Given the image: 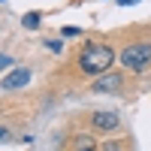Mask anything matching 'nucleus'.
I'll list each match as a JSON object with an SVG mask.
<instances>
[{
  "mask_svg": "<svg viewBox=\"0 0 151 151\" xmlns=\"http://www.w3.org/2000/svg\"><path fill=\"white\" fill-rule=\"evenodd\" d=\"M115 60H118V52H115L112 45L88 40V42L82 45V52H79V70H82L85 76H106Z\"/></svg>",
  "mask_w": 151,
  "mask_h": 151,
  "instance_id": "f257e3e1",
  "label": "nucleus"
},
{
  "mask_svg": "<svg viewBox=\"0 0 151 151\" xmlns=\"http://www.w3.org/2000/svg\"><path fill=\"white\" fill-rule=\"evenodd\" d=\"M40 24H42L40 12H27V15L21 18V27H24V30H36V27H40Z\"/></svg>",
  "mask_w": 151,
  "mask_h": 151,
  "instance_id": "0eeeda50",
  "label": "nucleus"
},
{
  "mask_svg": "<svg viewBox=\"0 0 151 151\" xmlns=\"http://www.w3.org/2000/svg\"><path fill=\"white\" fill-rule=\"evenodd\" d=\"M45 45H48V48H52V52H60V48H64V45H60L58 40H52V42H45Z\"/></svg>",
  "mask_w": 151,
  "mask_h": 151,
  "instance_id": "f8f14e48",
  "label": "nucleus"
},
{
  "mask_svg": "<svg viewBox=\"0 0 151 151\" xmlns=\"http://www.w3.org/2000/svg\"><path fill=\"white\" fill-rule=\"evenodd\" d=\"M118 64L130 73H142L151 67V42L148 40H139V42H130L118 52Z\"/></svg>",
  "mask_w": 151,
  "mask_h": 151,
  "instance_id": "f03ea898",
  "label": "nucleus"
},
{
  "mask_svg": "<svg viewBox=\"0 0 151 151\" xmlns=\"http://www.w3.org/2000/svg\"><path fill=\"white\" fill-rule=\"evenodd\" d=\"M121 127V115L118 112H112V109H97L91 112V130L100 133V136H109V133H115Z\"/></svg>",
  "mask_w": 151,
  "mask_h": 151,
  "instance_id": "7ed1b4c3",
  "label": "nucleus"
},
{
  "mask_svg": "<svg viewBox=\"0 0 151 151\" xmlns=\"http://www.w3.org/2000/svg\"><path fill=\"white\" fill-rule=\"evenodd\" d=\"M100 151H121L118 142H106V145H100Z\"/></svg>",
  "mask_w": 151,
  "mask_h": 151,
  "instance_id": "9b49d317",
  "label": "nucleus"
},
{
  "mask_svg": "<svg viewBox=\"0 0 151 151\" xmlns=\"http://www.w3.org/2000/svg\"><path fill=\"white\" fill-rule=\"evenodd\" d=\"M70 151H100V145H97L94 136H88V133H76L73 142H70Z\"/></svg>",
  "mask_w": 151,
  "mask_h": 151,
  "instance_id": "423d86ee",
  "label": "nucleus"
},
{
  "mask_svg": "<svg viewBox=\"0 0 151 151\" xmlns=\"http://www.w3.org/2000/svg\"><path fill=\"white\" fill-rule=\"evenodd\" d=\"M60 33H64V36H79L82 30H79V27H73V24H67V27H60Z\"/></svg>",
  "mask_w": 151,
  "mask_h": 151,
  "instance_id": "9d476101",
  "label": "nucleus"
},
{
  "mask_svg": "<svg viewBox=\"0 0 151 151\" xmlns=\"http://www.w3.org/2000/svg\"><path fill=\"white\" fill-rule=\"evenodd\" d=\"M27 82H30V70L27 67H15V70H9L3 76L0 88H3V91H18V88H27Z\"/></svg>",
  "mask_w": 151,
  "mask_h": 151,
  "instance_id": "20e7f679",
  "label": "nucleus"
},
{
  "mask_svg": "<svg viewBox=\"0 0 151 151\" xmlns=\"http://www.w3.org/2000/svg\"><path fill=\"white\" fill-rule=\"evenodd\" d=\"M139 0H118V6H136Z\"/></svg>",
  "mask_w": 151,
  "mask_h": 151,
  "instance_id": "ddd939ff",
  "label": "nucleus"
},
{
  "mask_svg": "<svg viewBox=\"0 0 151 151\" xmlns=\"http://www.w3.org/2000/svg\"><path fill=\"white\" fill-rule=\"evenodd\" d=\"M6 142H12V130L0 124V145H6Z\"/></svg>",
  "mask_w": 151,
  "mask_h": 151,
  "instance_id": "6e6552de",
  "label": "nucleus"
},
{
  "mask_svg": "<svg viewBox=\"0 0 151 151\" xmlns=\"http://www.w3.org/2000/svg\"><path fill=\"white\" fill-rule=\"evenodd\" d=\"M12 64H15V58H9V55H0V73H3V70H9Z\"/></svg>",
  "mask_w": 151,
  "mask_h": 151,
  "instance_id": "1a4fd4ad",
  "label": "nucleus"
},
{
  "mask_svg": "<svg viewBox=\"0 0 151 151\" xmlns=\"http://www.w3.org/2000/svg\"><path fill=\"white\" fill-rule=\"evenodd\" d=\"M121 82H124L121 73H112V76L106 73V76H100V79L91 85V91H94V94H118V91H121Z\"/></svg>",
  "mask_w": 151,
  "mask_h": 151,
  "instance_id": "39448f33",
  "label": "nucleus"
}]
</instances>
